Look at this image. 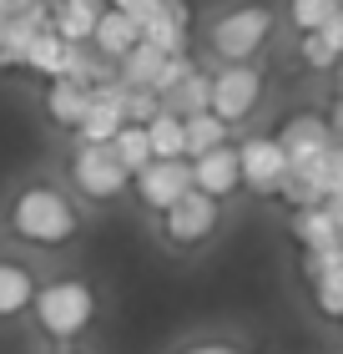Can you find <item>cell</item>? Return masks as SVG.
<instances>
[{
  "mask_svg": "<svg viewBox=\"0 0 343 354\" xmlns=\"http://www.w3.org/2000/svg\"><path fill=\"white\" fill-rule=\"evenodd\" d=\"M10 223H15L21 238H30V243H66V238L76 233V213H71V203L61 198L56 187L21 192L15 207H10Z\"/></svg>",
  "mask_w": 343,
  "mask_h": 354,
  "instance_id": "6da1fadb",
  "label": "cell"
},
{
  "mask_svg": "<svg viewBox=\"0 0 343 354\" xmlns=\"http://www.w3.org/2000/svg\"><path fill=\"white\" fill-rule=\"evenodd\" d=\"M30 299H36L41 329H51L56 339H71V334H81V329L91 324V314H96L91 288H86V283H76V279H61V283L41 288V294H30Z\"/></svg>",
  "mask_w": 343,
  "mask_h": 354,
  "instance_id": "7a4b0ae2",
  "label": "cell"
},
{
  "mask_svg": "<svg viewBox=\"0 0 343 354\" xmlns=\"http://www.w3.org/2000/svg\"><path fill=\"white\" fill-rule=\"evenodd\" d=\"M257 96H263V71L248 66V61H227V66L212 76L207 111H217V117L233 127V122H242V117L257 106Z\"/></svg>",
  "mask_w": 343,
  "mask_h": 354,
  "instance_id": "3957f363",
  "label": "cell"
},
{
  "mask_svg": "<svg viewBox=\"0 0 343 354\" xmlns=\"http://www.w3.org/2000/svg\"><path fill=\"white\" fill-rule=\"evenodd\" d=\"M268 30H273L268 6H237V10H227L222 21L212 26V51L222 61H248L257 46L268 41Z\"/></svg>",
  "mask_w": 343,
  "mask_h": 354,
  "instance_id": "277c9868",
  "label": "cell"
},
{
  "mask_svg": "<svg viewBox=\"0 0 343 354\" xmlns=\"http://www.w3.org/2000/svg\"><path fill=\"white\" fill-rule=\"evenodd\" d=\"M71 177H76V187L86 192V198H117V192L132 183V172L111 157L106 142H81V152L71 162Z\"/></svg>",
  "mask_w": 343,
  "mask_h": 354,
  "instance_id": "5b68a950",
  "label": "cell"
},
{
  "mask_svg": "<svg viewBox=\"0 0 343 354\" xmlns=\"http://www.w3.org/2000/svg\"><path fill=\"white\" fill-rule=\"evenodd\" d=\"M161 223H167V238H172V243H202V238L217 228V198L187 187L177 203L161 207Z\"/></svg>",
  "mask_w": 343,
  "mask_h": 354,
  "instance_id": "8992f818",
  "label": "cell"
},
{
  "mask_svg": "<svg viewBox=\"0 0 343 354\" xmlns=\"http://www.w3.org/2000/svg\"><path fill=\"white\" fill-rule=\"evenodd\" d=\"M288 177V157L277 147V137H253L237 147V183H248L253 192H277Z\"/></svg>",
  "mask_w": 343,
  "mask_h": 354,
  "instance_id": "52a82bcc",
  "label": "cell"
},
{
  "mask_svg": "<svg viewBox=\"0 0 343 354\" xmlns=\"http://www.w3.org/2000/svg\"><path fill=\"white\" fill-rule=\"evenodd\" d=\"M293 238L318 253V248H343V198H318L293 213Z\"/></svg>",
  "mask_w": 343,
  "mask_h": 354,
  "instance_id": "ba28073f",
  "label": "cell"
},
{
  "mask_svg": "<svg viewBox=\"0 0 343 354\" xmlns=\"http://www.w3.org/2000/svg\"><path fill=\"white\" fill-rule=\"evenodd\" d=\"M187 26H192V6L187 0H152L141 15V41L157 46V51H187Z\"/></svg>",
  "mask_w": 343,
  "mask_h": 354,
  "instance_id": "9c48e42d",
  "label": "cell"
},
{
  "mask_svg": "<svg viewBox=\"0 0 343 354\" xmlns=\"http://www.w3.org/2000/svg\"><path fill=\"white\" fill-rule=\"evenodd\" d=\"M132 177H137V187H141V203H152V207H167V203H177L192 187L187 157H152V162L137 167Z\"/></svg>",
  "mask_w": 343,
  "mask_h": 354,
  "instance_id": "30bf717a",
  "label": "cell"
},
{
  "mask_svg": "<svg viewBox=\"0 0 343 354\" xmlns=\"http://www.w3.org/2000/svg\"><path fill=\"white\" fill-rule=\"evenodd\" d=\"M187 167H192V187L207 192V198H217V203L237 187V147H227V142L187 157Z\"/></svg>",
  "mask_w": 343,
  "mask_h": 354,
  "instance_id": "8fae6325",
  "label": "cell"
},
{
  "mask_svg": "<svg viewBox=\"0 0 343 354\" xmlns=\"http://www.w3.org/2000/svg\"><path fill=\"white\" fill-rule=\"evenodd\" d=\"M137 41H141V21H137V15H126V10H117V6H101V15H96L86 46H91L96 56H106V61H121Z\"/></svg>",
  "mask_w": 343,
  "mask_h": 354,
  "instance_id": "7c38bea8",
  "label": "cell"
},
{
  "mask_svg": "<svg viewBox=\"0 0 343 354\" xmlns=\"http://www.w3.org/2000/svg\"><path fill=\"white\" fill-rule=\"evenodd\" d=\"M323 142H333V127L323 122V117H313V111H303V117H293L283 132H277V147H283V157H288V167H303L308 157H313Z\"/></svg>",
  "mask_w": 343,
  "mask_h": 354,
  "instance_id": "4fadbf2b",
  "label": "cell"
},
{
  "mask_svg": "<svg viewBox=\"0 0 343 354\" xmlns=\"http://www.w3.org/2000/svg\"><path fill=\"white\" fill-rule=\"evenodd\" d=\"M308 273H313V294H318V309L338 319L343 314V248H318L308 253Z\"/></svg>",
  "mask_w": 343,
  "mask_h": 354,
  "instance_id": "5bb4252c",
  "label": "cell"
},
{
  "mask_svg": "<svg viewBox=\"0 0 343 354\" xmlns=\"http://www.w3.org/2000/svg\"><path fill=\"white\" fill-rule=\"evenodd\" d=\"M106 0H46V26L61 41H91V26Z\"/></svg>",
  "mask_w": 343,
  "mask_h": 354,
  "instance_id": "9a60e30c",
  "label": "cell"
},
{
  "mask_svg": "<svg viewBox=\"0 0 343 354\" xmlns=\"http://www.w3.org/2000/svg\"><path fill=\"white\" fill-rule=\"evenodd\" d=\"M288 172H303L318 198H343V147L338 142H323L303 167H288Z\"/></svg>",
  "mask_w": 343,
  "mask_h": 354,
  "instance_id": "2e32d148",
  "label": "cell"
},
{
  "mask_svg": "<svg viewBox=\"0 0 343 354\" xmlns=\"http://www.w3.org/2000/svg\"><path fill=\"white\" fill-rule=\"evenodd\" d=\"M338 56H343V10H338V15H329L323 26L303 30V66L329 71Z\"/></svg>",
  "mask_w": 343,
  "mask_h": 354,
  "instance_id": "e0dca14e",
  "label": "cell"
},
{
  "mask_svg": "<svg viewBox=\"0 0 343 354\" xmlns=\"http://www.w3.org/2000/svg\"><path fill=\"white\" fill-rule=\"evenodd\" d=\"M66 56H71V41H61V36H56L51 26H41L36 36H30V46H26L21 66L41 71L46 82H51V76H61V71H66Z\"/></svg>",
  "mask_w": 343,
  "mask_h": 354,
  "instance_id": "ac0fdd59",
  "label": "cell"
},
{
  "mask_svg": "<svg viewBox=\"0 0 343 354\" xmlns=\"http://www.w3.org/2000/svg\"><path fill=\"white\" fill-rule=\"evenodd\" d=\"M86 96H91V86L71 82V76H51V86H46V111H51V122L76 127L81 111H86Z\"/></svg>",
  "mask_w": 343,
  "mask_h": 354,
  "instance_id": "d6986e66",
  "label": "cell"
},
{
  "mask_svg": "<svg viewBox=\"0 0 343 354\" xmlns=\"http://www.w3.org/2000/svg\"><path fill=\"white\" fill-rule=\"evenodd\" d=\"M217 142H227V122L217 111H192V117H182V152L187 157L217 147Z\"/></svg>",
  "mask_w": 343,
  "mask_h": 354,
  "instance_id": "ffe728a7",
  "label": "cell"
},
{
  "mask_svg": "<svg viewBox=\"0 0 343 354\" xmlns=\"http://www.w3.org/2000/svg\"><path fill=\"white\" fill-rule=\"evenodd\" d=\"M106 147H111V157H117L126 172H137V167L152 162V147H146V127L141 122H121L117 132H111Z\"/></svg>",
  "mask_w": 343,
  "mask_h": 354,
  "instance_id": "44dd1931",
  "label": "cell"
},
{
  "mask_svg": "<svg viewBox=\"0 0 343 354\" xmlns=\"http://www.w3.org/2000/svg\"><path fill=\"white\" fill-rule=\"evenodd\" d=\"M207 91H212V76H202L197 66H192L182 82H177L167 96H161V106L177 111V117H192V111H207Z\"/></svg>",
  "mask_w": 343,
  "mask_h": 354,
  "instance_id": "7402d4cb",
  "label": "cell"
},
{
  "mask_svg": "<svg viewBox=\"0 0 343 354\" xmlns=\"http://www.w3.org/2000/svg\"><path fill=\"white\" fill-rule=\"evenodd\" d=\"M141 127H146V147H152V157H187L182 152V117H177V111L161 106L157 117H146Z\"/></svg>",
  "mask_w": 343,
  "mask_h": 354,
  "instance_id": "603a6c76",
  "label": "cell"
},
{
  "mask_svg": "<svg viewBox=\"0 0 343 354\" xmlns=\"http://www.w3.org/2000/svg\"><path fill=\"white\" fill-rule=\"evenodd\" d=\"M161 56H167V51H157V46L137 41L132 51L117 61V76H121L126 86H152V76H157V66H161Z\"/></svg>",
  "mask_w": 343,
  "mask_h": 354,
  "instance_id": "cb8c5ba5",
  "label": "cell"
},
{
  "mask_svg": "<svg viewBox=\"0 0 343 354\" xmlns=\"http://www.w3.org/2000/svg\"><path fill=\"white\" fill-rule=\"evenodd\" d=\"M30 294H36V283H30V273L21 263H0V319H10V314H21Z\"/></svg>",
  "mask_w": 343,
  "mask_h": 354,
  "instance_id": "d4e9b609",
  "label": "cell"
},
{
  "mask_svg": "<svg viewBox=\"0 0 343 354\" xmlns=\"http://www.w3.org/2000/svg\"><path fill=\"white\" fill-rule=\"evenodd\" d=\"M293 26L298 30H313V26H323L329 15H338L343 10V0H293Z\"/></svg>",
  "mask_w": 343,
  "mask_h": 354,
  "instance_id": "484cf974",
  "label": "cell"
},
{
  "mask_svg": "<svg viewBox=\"0 0 343 354\" xmlns=\"http://www.w3.org/2000/svg\"><path fill=\"white\" fill-rule=\"evenodd\" d=\"M157 111H161V96L152 86H126V96H121V117L126 122H146V117H157Z\"/></svg>",
  "mask_w": 343,
  "mask_h": 354,
  "instance_id": "4316f807",
  "label": "cell"
},
{
  "mask_svg": "<svg viewBox=\"0 0 343 354\" xmlns=\"http://www.w3.org/2000/svg\"><path fill=\"white\" fill-rule=\"evenodd\" d=\"M106 6H117V10H126V15H137V21H141V15H146V6H152V0H106Z\"/></svg>",
  "mask_w": 343,
  "mask_h": 354,
  "instance_id": "83f0119b",
  "label": "cell"
},
{
  "mask_svg": "<svg viewBox=\"0 0 343 354\" xmlns=\"http://www.w3.org/2000/svg\"><path fill=\"white\" fill-rule=\"evenodd\" d=\"M187 354H237L233 344H197V349H187Z\"/></svg>",
  "mask_w": 343,
  "mask_h": 354,
  "instance_id": "f1b7e54d",
  "label": "cell"
},
{
  "mask_svg": "<svg viewBox=\"0 0 343 354\" xmlns=\"http://www.w3.org/2000/svg\"><path fill=\"white\" fill-rule=\"evenodd\" d=\"M15 6H30V0H15Z\"/></svg>",
  "mask_w": 343,
  "mask_h": 354,
  "instance_id": "f546056e",
  "label": "cell"
}]
</instances>
